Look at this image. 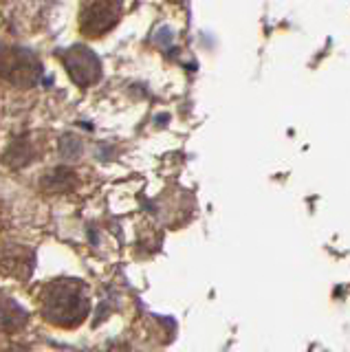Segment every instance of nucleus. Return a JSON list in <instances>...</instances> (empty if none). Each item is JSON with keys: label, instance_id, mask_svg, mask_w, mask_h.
Returning <instances> with one entry per match:
<instances>
[{"label": "nucleus", "instance_id": "1", "mask_svg": "<svg viewBox=\"0 0 350 352\" xmlns=\"http://www.w3.org/2000/svg\"><path fill=\"white\" fill-rule=\"evenodd\" d=\"M40 311L45 319L60 328L80 326L91 311L84 284L75 280H58L47 284V289L40 295Z\"/></svg>", "mask_w": 350, "mask_h": 352}, {"label": "nucleus", "instance_id": "2", "mask_svg": "<svg viewBox=\"0 0 350 352\" xmlns=\"http://www.w3.org/2000/svg\"><path fill=\"white\" fill-rule=\"evenodd\" d=\"M42 66L34 53L0 44V77L20 88H29L38 82Z\"/></svg>", "mask_w": 350, "mask_h": 352}, {"label": "nucleus", "instance_id": "3", "mask_svg": "<svg viewBox=\"0 0 350 352\" xmlns=\"http://www.w3.org/2000/svg\"><path fill=\"white\" fill-rule=\"evenodd\" d=\"M62 62H64V66H67L71 80L78 86H91L100 80L102 64L91 49L73 47L67 53H62Z\"/></svg>", "mask_w": 350, "mask_h": 352}, {"label": "nucleus", "instance_id": "4", "mask_svg": "<svg viewBox=\"0 0 350 352\" xmlns=\"http://www.w3.org/2000/svg\"><path fill=\"white\" fill-rule=\"evenodd\" d=\"M119 20V7L113 0H95V3L86 5L82 11V31L86 36H104L111 31Z\"/></svg>", "mask_w": 350, "mask_h": 352}, {"label": "nucleus", "instance_id": "5", "mask_svg": "<svg viewBox=\"0 0 350 352\" xmlns=\"http://www.w3.org/2000/svg\"><path fill=\"white\" fill-rule=\"evenodd\" d=\"M36 269V256L23 247H0V273L16 280H29Z\"/></svg>", "mask_w": 350, "mask_h": 352}, {"label": "nucleus", "instance_id": "6", "mask_svg": "<svg viewBox=\"0 0 350 352\" xmlns=\"http://www.w3.org/2000/svg\"><path fill=\"white\" fill-rule=\"evenodd\" d=\"M27 322V313L9 297H0V330L5 333H16Z\"/></svg>", "mask_w": 350, "mask_h": 352}, {"label": "nucleus", "instance_id": "7", "mask_svg": "<svg viewBox=\"0 0 350 352\" xmlns=\"http://www.w3.org/2000/svg\"><path fill=\"white\" fill-rule=\"evenodd\" d=\"M34 157H36L34 143H29L27 139H20L12 143V148L7 150L5 161L12 165V168H20V165H27L29 161H34Z\"/></svg>", "mask_w": 350, "mask_h": 352}, {"label": "nucleus", "instance_id": "8", "mask_svg": "<svg viewBox=\"0 0 350 352\" xmlns=\"http://www.w3.org/2000/svg\"><path fill=\"white\" fill-rule=\"evenodd\" d=\"M73 183H75V174L69 168H58L56 172L45 176L42 187H45V190H51V192H67L73 187Z\"/></svg>", "mask_w": 350, "mask_h": 352}, {"label": "nucleus", "instance_id": "9", "mask_svg": "<svg viewBox=\"0 0 350 352\" xmlns=\"http://www.w3.org/2000/svg\"><path fill=\"white\" fill-rule=\"evenodd\" d=\"M80 150H82V146L75 137H64L60 143V152H62L64 159H73L75 154H80Z\"/></svg>", "mask_w": 350, "mask_h": 352}, {"label": "nucleus", "instance_id": "10", "mask_svg": "<svg viewBox=\"0 0 350 352\" xmlns=\"http://www.w3.org/2000/svg\"><path fill=\"white\" fill-rule=\"evenodd\" d=\"M170 3H179V0H170Z\"/></svg>", "mask_w": 350, "mask_h": 352}]
</instances>
